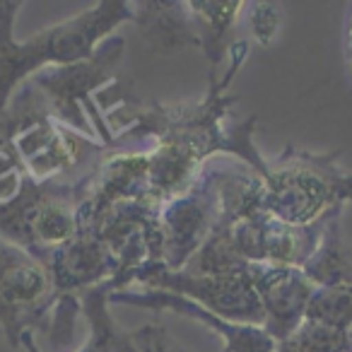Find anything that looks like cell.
I'll return each mask as SVG.
<instances>
[{"instance_id":"cell-6","label":"cell","mask_w":352,"mask_h":352,"mask_svg":"<svg viewBox=\"0 0 352 352\" xmlns=\"http://www.w3.org/2000/svg\"><path fill=\"white\" fill-rule=\"evenodd\" d=\"M107 289H109L107 285H102V287H94V289H87V292H85V304H87L94 333H92V340L87 342V347H85L82 352H138L135 347H133L131 338L113 331L111 321H109V316L104 314V304H107L104 297H107ZM22 340H25V345L30 347V352H36L30 340V333H22Z\"/></svg>"},{"instance_id":"cell-7","label":"cell","mask_w":352,"mask_h":352,"mask_svg":"<svg viewBox=\"0 0 352 352\" xmlns=\"http://www.w3.org/2000/svg\"><path fill=\"white\" fill-rule=\"evenodd\" d=\"M307 321L328 323V326L352 328V285L331 289H316L309 299Z\"/></svg>"},{"instance_id":"cell-4","label":"cell","mask_w":352,"mask_h":352,"mask_svg":"<svg viewBox=\"0 0 352 352\" xmlns=\"http://www.w3.org/2000/svg\"><path fill=\"white\" fill-rule=\"evenodd\" d=\"M142 3L133 20L140 25L142 36L155 51H182L186 46H203L191 3Z\"/></svg>"},{"instance_id":"cell-1","label":"cell","mask_w":352,"mask_h":352,"mask_svg":"<svg viewBox=\"0 0 352 352\" xmlns=\"http://www.w3.org/2000/svg\"><path fill=\"white\" fill-rule=\"evenodd\" d=\"M20 3H0V113L20 80H25L41 63H70L87 60L94 54V44L116 22L131 20L135 12L126 3H102L89 12L44 30L25 44L12 41V17Z\"/></svg>"},{"instance_id":"cell-8","label":"cell","mask_w":352,"mask_h":352,"mask_svg":"<svg viewBox=\"0 0 352 352\" xmlns=\"http://www.w3.org/2000/svg\"><path fill=\"white\" fill-rule=\"evenodd\" d=\"M251 22H254V30H256V39L261 44H270L273 39L275 30H278V22H280V10L278 6H270V3H258L251 15Z\"/></svg>"},{"instance_id":"cell-5","label":"cell","mask_w":352,"mask_h":352,"mask_svg":"<svg viewBox=\"0 0 352 352\" xmlns=\"http://www.w3.org/2000/svg\"><path fill=\"white\" fill-rule=\"evenodd\" d=\"M336 212L323 227V236L318 241L316 251H311L309 258L304 261V265L299 268L304 273V278L318 289L352 285V249L347 246L345 236H342Z\"/></svg>"},{"instance_id":"cell-2","label":"cell","mask_w":352,"mask_h":352,"mask_svg":"<svg viewBox=\"0 0 352 352\" xmlns=\"http://www.w3.org/2000/svg\"><path fill=\"white\" fill-rule=\"evenodd\" d=\"M263 169V179L254 182L251 196L261 212L287 227H307L323 212H336L352 201V174H342L331 157L292 155Z\"/></svg>"},{"instance_id":"cell-3","label":"cell","mask_w":352,"mask_h":352,"mask_svg":"<svg viewBox=\"0 0 352 352\" xmlns=\"http://www.w3.org/2000/svg\"><path fill=\"white\" fill-rule=\"evenodd\" d=\"M54 285L49 268L20 246L0 239V326L17 342L30 323L46 318L44 299Z\"/></svg>"}]
</instances>
